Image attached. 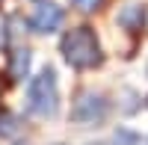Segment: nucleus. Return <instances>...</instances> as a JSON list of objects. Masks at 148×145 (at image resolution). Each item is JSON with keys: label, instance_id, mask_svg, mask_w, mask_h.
<instances>
[{"label": "nucleus", "instance_id": "11", "mask_svg": "<svg viewBox=\"0 0 148 145\" xmlns=\"http://www.w3.org/2000/svg\"><path fill=\"white\" fill-rule=\"evenodd\" d=\"M15 145H27V142H15Z\"/></svg>", "mask_w": 148, "mask_h": 145}, {"label": "nucleus", "instance_id": "8", "mask_svg": "<svg viewBox=\"0 0 148 145\" xmlns=\"http://www.w3.org/2000/svg\"><path fill=\"white\" fill-rule=\"evenodd\" d=\"M142 142L145 139L139 133H133V130H127V127H119L113 133V145H142Z\"/></svg>", "mask_w": 148, "mask_h": 145}, {"label": "nucleus", "instance_id": "9", "mask_svg": "<svg viewBox=\"0 0 148 145\" xmlns=\"http://www.w3.org/2000/svg\"><path fill=\"white\" fill-rule=\"evenodd\" d=\"M71 3H74L77 12H83V15H95V12H101L107 6V0H71Z\"/></svg>", "mask_w": 148, "mask_h": 145}, {"label": "nucleus", "instance_id": "2", "mask_svg": "<svg viewBox=\"0 0 148 145\" xmlns=\"http://www.w3.org/2000/svg\"><path fill=\"white\" fill-rule=\"evenodd\" d=\"M27 113L36 118H53L59 113V83L53 65H45L27 86Z\"/></svg>", "mask_w": 148, "mask_h": 145}, {"label": "nucleus", "instance_id": "1", "mask_svg": "<svg viewBox=\"0 0 148 145\" xmlns=\"http://www.w3.org/2000/svg\"><path fill=\"white\" fill-rule=\"evenodd\" d=\"M59 51H62V59L77 68V71H89V68H98L104 62V51H101V42H98V36L92 27H74L62 36V44H59Z\"/></svg>", "mask_w": 148, "mask_h": 145}, {"label": "nucleus", "instance_id": "4", "mask_svg": "<svg viewBox=\"0 0 148 145\" xmlns=\"http://www.w3.org/2000/svg\"><path fill=\"white\" fill-rule=\"evenodd\" d=\"M62 21H65L62 6H56L53 0H36V6L27 15V27H30V33L47 36V33H56L62 27Z\"/></svg>", "mask_w": 148, "mask_h": 145}, {"label": "nucleus", "instance_id": "3", "mask_svg": "<svg viewBox=\"0 0 148 145\" xmlns=\"http://www.w3.org/2000/svg\"><path fill=\"white\" fill-rule=\"evenodd\" d=\"M107 113H110V104L101 92L95 89H80L71 101V122L77 127H98L107 122Z\"/></svg>", "mask_w": 148, "mask_h": 145}, {"label": "nucleus", "instance_id": "10", "mask_svg": "<svg viewBox=\"0 0 148 145\" xmlns=\"http://www.w3.org/2000/svg\"><path fill=\"white\" fill-rule=\"evenodd\" d=\"M89 145H107V142H89Z\"/></svg>", "mask_w": 148, "mask_h": 145}, {"label": "nucleus", "instance_id": "13", "mask_svg": "<svg viewBox=\"0 0 148 145\" xmlns=\"http://www.w3.org/2000/svg\"><path fill=\"white\" fill-rule=\"evenodd\" d=\"M145 104H148V101H145Z\"/></svg>", "mask_w": 148, "mask_h": 145}, {"label": "nucleus", "instance_id": "12", "mask_svg": "<svg viewBox=\"0 0 148 145\" xmlns=\"http://www.w3.org/2000/svg\"><path fill=\"white\" fill-rule=\"evenodd\" d=\"M56 145H62V142H56Z\"/></svg>", "mask_w": 148, "mask_h": 145}, {"label": "nucleus", "instance_id": "6", "mask_svg": "<svg viewBox=\"0 0 148 145\" xmlns=\"http://www.w3.org/2000/svg\"><path fill=\"white\" fill-rule=\"evenodd\" d=\"M145 21H148V6H139V3H130L125 9H119V15H116V24L125 27L127 33H139L145 27Z\"/></svg>", "mask_w": 148, "mask_h": 145}, {"label": "nucleus", "instance_id": "7", "mask_svg": "<svg viewBox=\"0 0 148 145\" xmlns=\"http://www.w3.org/2000/svg\"><path fill=\"white\" fill-rule=\"evenodd\" d=\"M18 130H21L18 116H12V113H0V136L12 139V136H18Z\"/></svg>", "mask_w": 148, "mask_h": 145}, {"label": "nucleus", "instance_id": "5", "mask_svg": "<svg viewBox=\"0 0 148 145\" xmlns=\"http://www.w3.org/2000/svg\"><path fill=\"white\" fill-rule=\"evenodd\" d=\"M30 65H33V51L30 47H12L9 53V65H6V74L9 80H27L30 77Z\"/></svg>", "mask_w": 148, "mask_h": 145}]
</instances>
